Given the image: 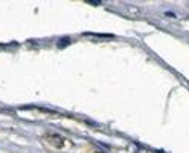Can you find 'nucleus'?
I'll use <instances>...</instances> for the list:
<instances>
[{
  "mask_svg": "<svg viewBox=\"0 0 189 153\" xmlns=\"http://www.w3.org/2000/svg\"><path fill=\"white\" fill-rule=\"evenodd\" d=\"M43 142L53 150H64L67 146H70V142H67L64 138L58 136V135H46L43 138Z\"/></svg>",
  "mask_w": 189,
  "mask_h": 153,
  "instance_id": "obj_1",
  "label": "nucleus"
}]
</instances>
